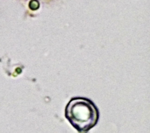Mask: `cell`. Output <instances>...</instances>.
Segmentation results:
<instances>
[{
	"label": "cell",
	"mask_w": 150,
	"mask_h": 133,
	"mask_svg": "<svg viewBox=\"0 0 150 133\" xmlns=\"http://www.w3.org/2000/svg\"><path fill=\"white\" fill-rule=\"evenodd\" d=\"M65 117L79 133H87L95 127L100 117L98 107L90 99L72 97L65 107Z\"/></svg>",
	"instance_id": "6da1fadb"
}]
</instances>
